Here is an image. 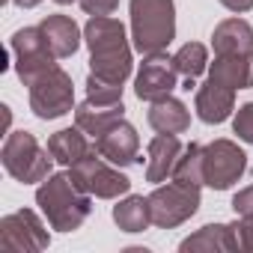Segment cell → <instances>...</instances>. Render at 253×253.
<instances>
[{
    "label": "cell",
    "mask_w": 253,
    "mask_h": 253,
    "mask_svg": "<svg viewBox=\"0 0 253 253\" xmlns=\"http://www.w3.org/2000/svg\"><path fill=\"white\" fill-rule=\"evenodd\" d=\"M84 42L89 48V75L125 84L131 75V45L125 36L122 21L110 15H92L84 27Z\"/></svg>",
    "instance_id": "1"
},
{
    "label": "cell",
    "mask_w": 253,
    "mask_h": 253,
    "mask_svg": "<svg viewBox=\"0 0 253 253\" xmlns=\"http://www.w3.org/2000/svg\"><path fill=\"white\" fill-rule=\"evenodd\" d=\"M36 206L57 232H75L92 211V194L75 185L69 173H51L36 188Z\"/></svg>",
    "instance_id": "2"
},
{
    "label": "cell",
    "mask_w": 253,
    "mask_h": 253,
    "mask_svg": "<svg viewBox=\"0 0 253 253\" xmlns=\"http://www.w3.org/2000/svg\"><path fill=\"white\" fill-rule=\"evenodd\" d=\"M131 39L140 54H161L176 39L173 0H131Z\"/></svg>",
    "instance_id": "3"
},
{
    "label": "cell",
    "mask_w": 253,
    "mask_h": 253,
    "mask_svg": "<svg viewBox=\"0 0 253 253\" xmlns=\"http://www.w3.org/2000/svg\"><path fill=\"white\" fill-rule=\"evenodd\" d=\"M0 158H3L6 173L15 182H21V185L45 182L51 176V167H54V155L48 149H42L39 140L30 131H12V134H6V143H3Z\"/></svg>",
    "instance_id": "4"
},
{
    "label": "cell",
    "mask_w": 253,
    "mask_h": 253,
    "mask_svg": "<svg viewBox=\"0 0 253 253\" xmlns=\"http://www.w3.org/2000/svg\"><path fill=\"white\" fill-rule=\"evenodd\" d=\"M30 110L39 119H60L69 110H75V86L66 69L51 66L42 75H36L30 84Z\"/></svg>",
    "instance_id": "5"
},
{
    "label": "cell",
    "mask_w": 253,
    "mask_h": 253,
    "mask_svg": "<svg viewBox=\"0 0 253 253\" xmlns=\"http://www.w3.org/2000/svg\"><path fill=\"white\" fill-rule=\"evenodd\" d=\"M69 176L75 179L78 188H84L86 194H92L98 200H116V197L131 191V179L125 173H119L116 164L104 161L95 152V146H92V152L86 158H81L78 164L69 167Z\"/></svg>",
    "instance_id": "6"
},
{
    "label": "cell",
    "mask_w": 253,
    "mask_h": 253,
    "mask_svg": "<svg viewBox=\"0 0 253 253\" xmlns=\"http://www.w3.org/2000/svg\"><path fill=\"white\" fill-rule=\"evenodd\" d=\"M200 209V185H185L170 179L167 185H158L149 194V211H152V223L161 229H173L179 223H185L188 217H194Z\"/></svg>",
    "instance_id": "7"
},
{
    "label": "cell",
    "mask_w": 253,
    "mask_h": 253,
    "mask_svg": "<svg viewBox=\"0 0 253 253\" xmlns=\"http://www.w3.org/2000/svg\"><path fill=\"white\" fill-rule=\"evenodd\" d=\"M51 235L33 209L0 217V250L3 253H39L48 250Z\"/></svg>",
    "instance_id": "8"
},
{
    "label": "cell",
    "mask_w": 253,
    "mask_h": 253,
    "mask_svg": "<svg viewBox=\"0 0 253 253\" xmlns=\"http://www.w3.org/2000/svg\"><path fill=\"white\" fill-rule=\"evenodd\" d=\"M244 170H247V155L238 149V143L220 137L203 146V179L209 188L226 191L241 179Z\"/></svg>",
    "instance_id": "9"
},
{
    "label": "cell",
    "mask_w": 253,
    "mask_h": 253,
    "mask_svg": "<svg viewBox=\"0 0 253 253\" xmlns=\"http://www.w3.org/2000/svg\"><path fill=\"white\" fill-rule=\"evenodd\" d=\"M9 51H12V57H15V72H18V78L24 81V86H27L36 75H42L45 69L57 66V63H54L57 57H54V51H51V45H48L42 27H24V30H18V33L12 36V42H9Z\"/></svg>",
    "instance_id": "10"
},
{
    "label": "cell",
    "mask_w": 253,
    "mask_h": 253,
    "mask_svg": "<svg viewBox=\"0 0 253 253\" xmlns=\"http://www.w3.org/2000/svg\"><path fill=\"white\" fill-rule=\"evenodd\" d=\"M179 86V72L173 66V57H167L164 51L161 54H146V60L140 63L137 69V78H134V92L140 101H158V98H167L173 95V89Z\"/></svg>",
    "instance_id": "11"
},
{
    "label": "cell",
    "mask_w": 253,
    "mask_h": 253,
    "mask_svg": "<svg viewBox=\"0 0 253 253\" xmlns=\"http://www.w3.org/2000/svg\"><path fill=\"white\" fill-rule=\"evenodd\" d=\"M92 146H95V152H98L104 161H110V164H116V167H128V164L140 161V158H137L140 137H137V131H134V125L125 122V119L113 122L104 134L95 137Z\"/></svg>",
    "instance_id": "12"
},
{
    "label": "cell",
    "mask_w": 253,
    "mask_h": 253,
    "mask_svg": "<svg viewBox=\"0 0 253 253\" xmlns=\"http://www.w3.org/2000/svg\"><path fill=\"white\" fill-rule=\"evenodd\" d=\"M209 81L223 84L229 89H250L253 86V51L214 54V63L209 66Z\"/></svg>",
    "instance_id": "13"
},
{
    "label": "cell",
    "mask_w": 253,
    "mask_h": 253,
    "mask_svg": "<svg viewBox=\"0 0 253 253\" xmlns=\"http://www.w3.org/2000/svg\"><path fill=\"white\" fill-rule=\"evenodd\" d=\"M182 143L176 134H155L146 146V182L158 185L167 182V176H173V167L182 155Z\"/></svg>",
    "instance_id": "14"
},
{
    "label": "cell",
    "mask_w": 253,
    "mask_h": 253,
    "mask_svg": "<svg viewBox=\"0 0 253 253\" xmlns=\"http://www.w3.org/2000/svg\"><path fill=\"white\" fill-rule=\"evenodd\" d=\"M179 250L182 253H235L241 247H238L235 226H229V223H206L203 229L188 235L179 244Z\"/></svg>",
    "instance_id": "15"
},
{
    "label": "cell",
    "mask_w": 253,
    "mask_h": 253,
    "mask_svg": "<svg viewBox=\"0 0 253 253\" xmlns=\"http://www.w3.org/2000/svg\"><path fill=\"white\" fill-rule=\"evenodd\" d=\"M194 104H197V116L203 122L217 125L235 110V89H229L223 84H214V81H206L197 89V101Z\"/></svg>",
    "instance_id": "16"
},
{
    "label": "cell",
    "mask_w": 253,
    "mask_h": 253,
    "mask_svg": "<svg viewBox=\"0 0 253 253\" xmlns=\"http://www.w3.org/2000/svg\"><path fill=\"white\" fill-rule=\"evenodd\" d=\"M119 119H125V104H122V101H116V104H101V101L86 98V101H81V104L75 107V125H78L81 131L92 134V137L104 134L110 125L119 122Z\"/></svg>",
    "instance_id": "17"
},
{
    "label": "cell",
    "mask_w": 253,
    "mask_h": 253,
    "mask_svg": "<svg viewBox=\"0 0 253 253\" xmlns=\"http://www.w3.org/2000/svg\"><path fill=\"white\" fill-rule=\"evenodd\" d=\"M146 116H149V125H152L158 134H185L188 125H191L188 107L179 98H173V95L152 101V107H149Z\"/></svg>",
    "instance_id": "18"
},
{
    "label": "cell",
    "mask_w": 253,
    "mask_h": 253,
    "mask_svg": "<svg viewBox=\"0 0 253 253\" xmlns=\"http://www.w3.org/2000/svg\"><path fill=\"white\" fill-rule=\"evenodd\" d=\"M39 27H42V33H45L57 60H66L81 48V27L69 15H48Z\"/></svg>",
    "instance_id": "19"
},
{
    "label": "cell",
    "mask_w": 253,
    "mask_h": 253,
    "mask_svg": "<svg viewBox=\"0 0 253 253\" xmlns=\"http://www.w3.org/2000/svg\"><path fill=\"white\" fill-rule=\"evenodd\" d=\"M214 54H247L253 51V27L244 18H226L211 33Z\"/></svg>",
    "instance_id": "20"
},
{
    "label": "cell",
    "mask_w": 253,
    "mask_h": 253,
    "mask_svg": "<svg viewBox=\"0 0 253 253\" xmlns=\"http://www.w3.org/2000/svg\"><path fill=\"white\" fill-rule=\"evenodd\" d=\"M84 134H86V131H81L78 125H75V128H63V131L51 134V137H48V152L54 155V161L72 167V164H78L81 158H86V155L92 152V146L86 143Z\"/></svg>",
    "instance_id": "21"
},
{
    "label": "cell",
    "mask_w": 253,
    "mask_h": 253,
    "mask_svg": "<svg viewBox=\"0 0 253 253\" xmlns=\"http://www.w3.org/2000/svg\"><path fill=\"white\" fill-rule=\"evenodd\" d=\"M113 220L122 232H143L152 223V211H149V197H134L128 194L125 200H119L113 206Z\"/></svg>",
    "instance_id": "22"
},
{
    "label": "cell",
    "mask_w": 253,
    "mask_h": 253,
    "mask_svg": "<svg viewBox=\"0 0 253 253\" xmlns=\"http://www.w3.org/2000/svg\"><path fill=\"white\" fill-rule=\"evenodd\" d=\"M173 66H176V72H179L185 81H197V78L209 69V51H206V45H200V42L182 45V48L173 54Z\"/></svg>",
    "instance_id": "23"
},
{
    "label": "cell",
    "mask_w": 253,
    "mask_h": 253,
    "mask_svg": "<svg viewBox=\"0 0 253 253\" xmlns=\"http://www.w3.org/2000/svg\"><path fill=\"white\" fill-rule=\"evenodd\" d=\"M170 179L185 182V185H206V179H203V146L188 143V146L182 149V155H179V161H176Z\"/></svg>",
    "instance_id": "24"
},
{
    "label": "cell",
    "mask_w": 253,
    "mask_h": 253,
    "mask_svg": "<svg viewBox=\"0 0 253 253\" xmlns=\"http://www.w3.org/2000/svg\"><path fill=\"white\" fill-rule=\"evenodd\" d=\"M86 98L101 101V104H116V101H122V84H113V81L89 75L86 78Z\"/></svg>",
    "instance_id": "25"
},
{
    "label": "cell",
    "mask_w": 253,
    "mask_h": 253,
    "mask_svg": "<svg viewBox=\"0 0 253 253\" xmlns=\"http://www.w3.org/2000/svg\"><path fill=\"white\" fill-rule=\"evenodd\" d=\"M232 131L244 140V143H253V101L241 104L235 119H232Z\"/></svg>",
    "instance_id": "26"
},
{
    "label": "cell",
    "mask_w": 253,
    "mask_h": 253,
    "mask_svg": "<svg viewBox=\"0 0 253 253\" xmlns=\"http://www.w3.org/2000/svg\"><path fill=\"white\" fill-rule=\"evenodd\" d=\"M78 3L92 18V15H113L116 6H119V0H78Z\"/></svg>",
    "instance_id": "27"
},
{
    "label": "cell",
    "mask_w": 253,
    "mask_h": 253,
    "mask_svg": "<svg viewBox=\"0 0 253 253\" xmlns=\"http://www.w3.org/2000/svg\"><path fill=\"white\" fill-rule=\"evenodd\" d=\"M232 211H235L238 217H250V214H253V185L241 188V191L232 197Z\"/></svg>",
    "instance_id": "28"
},
{
    "label": "cell",
    "mask_w": 253,
    "mask_h": 253,
    "mask_svg": "<svg viewBox=\"0 0 253 253\" xmlns=\"http://www.w3.org/2000/svg\"><path fill=\"white\" fill-rule=\"evenodd\" d=\"M235 226V235H238V247L241 250H253V214L250 217H241Z\"/></svg>",
    "instance_id": "29"
},
{
    "label": "cell",
    "mask_w": 253,
    "mask_h": 253,
    "mask_svg": "<svg viewBox=\"0 0 253 253\" xmlns=\"http://www.w3.org/2000/svg\"><path fill=\"white\" fill-rule=\"evenodd\" d=\"M220 3H223L229 12H250V9H253V0H220Z\"/></svg>",
    "instance_id": "30"
},
{
    "label": "cell",
    "mask_w": 253,
    "mask_h": 253,
    "mask_svg": "<svg viewBox=\"0 0 253 253\" xmlns=\"http://www.w3.org/2000/svg\"><path fill=\"white\" fill-rule=\"evenodd\" d=\"M15 6H21V9H33V6H39L42 0H12Z\"/></svg>",
    "instance_id": "31"
},
{
    "label": "cell",
    "mask_w": 253,
    "mask_h": 253,
    "mask_svg": "<svg viewBox=\"0 0 253 253\" xmlns=\"http://www.w3.org/2000/svg\"><path fill=\"white\" fill-rule=\"evenodd\" d=\"M54 3H60V6H69V3H75V0H54Z\"/></svg>",
    "instance_id": "32"
},
{
    "label": "cell",
    "mask_w": 253,
    "mask_h": 253,
    "mask_svg": "<svg viewBox=\"0 0 253 253\" xmlns=\"http://www.w3.org/2000/svg\"><path fill=\"white\" fill-rule=\"evenodd\" d=\"M3 3H6V0H3Z\"/></svg>",
    "instance_id": "33"
}]
</instances>
